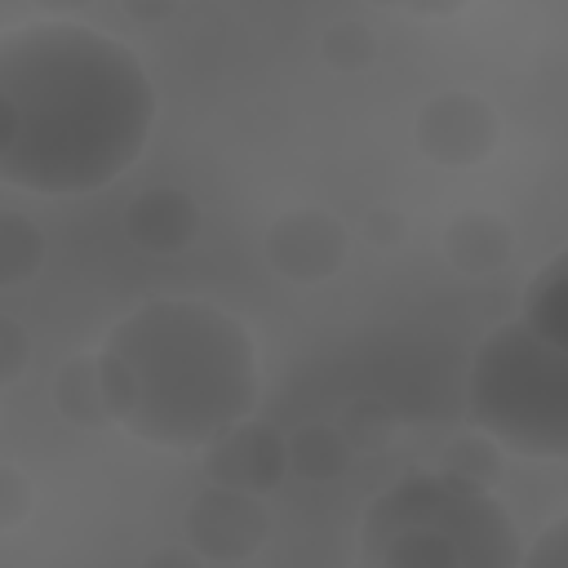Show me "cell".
I'll return each instance as SVG.
<instances>
[{"label": "cell", "mask_w": 568, "mask_h": 568, "mask_svg": "<svg viewBox=\"0 0 568 568\" xmlns=\"http://www.w3.org/2000/svg\"><path fill=\"white\" fill-rule=\"evenodd\" d=\"M155 84L142 58L80 22L0 36V182L36 195L111 186L146 146Z\"/></svg>", "instance_id": "cell-1"}, {"label": "cell", "mask_w": 568, "mask_h": 568, "mask_svg": "<svg viewBox=\"0 0 568 568\" xmlns=\"http://www.w3.org/2000/svg\"><path fill=\"white\" fill-rule=\"evenodd\" d=\"M111 422L155 448H204L257 404L248 328L200 297L129 311L98 351Z\"/></svg>", "instance_id": "cell-2"}, {"label": "cell", "mask_w": 568, "mask_h": 568, "mask_svg": "<svg viewBox=\"0 0 568 568\" xmlns=\"http://www.w3.org/2000/svg\"><path fill=\"white\" fill-rule=\"evenodd\" d=\"M519 528L493 488L444 466L395 479L359 524L368 568H519Z\"/></svg>", "instance_id": "cell-3"}, {"label": "cell", "mask_w": 568, "mask_h": 568, "mask_svg": "<svg viewBox=\"0 0 568 568\" xmlns=\"http://www.w3.org/2000/svg\"><path fill=\"white\" fill-rule=\"evenodd\" d=\"M466 404L484 435L532 462L568 457V346L524 320L497 324L466 373Z\"/></svg>", "instance_id": "cell-4"}, {"label": "cell", "mask_w": 568, "mask_h": 568, "mask_svg": "<svg viewBox=\"0 0 568 568\" xmlns=\"http://www.w3.org/2000/svg\"><path fill=\"white\" fill-rule=\"evenodd\" d=\"M413 138L426 160H435L444 169H470L497 151L501 120L488 98H479L470 89H444L422 102V111L413 120Z\"/></svg>", "instance_id": "cell-5"}, {"label": "cell", "mask_w": 568, "mask_h": 568, "mask_svg": "<svg viewBox=\"0 0 568 568\" xmlns=\"http://www.w3.org/2000/svg\"><path fill=\"white\" fill-rule=\"evenodd\" d=\"M351 231L328 209H288L266 226L262 253L271 271L288 284H320L333 280L346 262Z\"/></svg>", "instance_id": "cell-6"}, {"label": "cell", "mask_w": 568, "mask_h": 568, "mask_svg": "<svg viewBox=\"0 0 568 568\" xmlns=\"http://www.w3.org/2000/svg\"><path fill=\"white\" fill-rule=\"evenodd\" d=\"M186 541L200 550L204 564H240L262 550L271 532V515L257 493L222 488L209 484L191 506H186Z\"/></svg>", "instance_id": "cell-7"}, {"label": "cell", "mask_w": 568, "mask_h": 568, "mask_svg": "<svg viewBox=\"0 0 568 568\" xmlns=\"http://www.w3.org/2000/svg\"><path fill=\"white\" fill-rule=\"evenodd\" d=\"M288 462H284V435L266 422H235L231 430H222L217 439L204 444V479L222 484V488H240V493H271L284 479Z\"/></svg>", "instance_id": "cell-8"}, {"label": "cell", "mask_w": 568, "mask_h": 568, "mask_svg": "<svg viewBox=\"0 0 568 568\" xmlns=\"http://www.w3.org/2000/svg\"><path fill=\"white\" fill-rule=\"evenodd\" d=\"M124 235L142 253H182L200 235V204L182 186H146L124 204Z\"/></svg>", "instance_id": "cell-9"}, {"label": "cell", "mask_w": 568, "mask_h": 568, "mask_svg": "<svg viewBox=\"0 0 568 568\" xmlns=\"http://www.w3.org/2000/svg\"><path fill=\"white\" fill-rule=\"evenodd\" d=\"M510 253H515V231L497 213L470 209L444 226V257L462 275H493L510 262Z\"/></svg>", "instance_id": "cell-10"}, {"label": "cell", "mask_w": 568, "mask_h": 568, "mask_svg": "<svg viewBox=\"0 0 568 568\" xmlns=\"http://www.w3.org/2000/svg\"><path fill=\"white\" fill-rule=\"evenodd\" d=\"M284 462H288V470H293L297 479H306V484H328V479H337V475L351 470L355 448L346 444V435H342L337 426H328V422H306V426H297V430L284 435Z\"/></svg>", "instance_id": "cell-11"}, {"label": "cell", "mask_w": 568, "mask_h": 568, "mask_svg": "<svg viewBox=\"0 0 568 568\" xmlns=\"http://www.w3.org/2000/svg\"><path fill=\"white\" fill-rule=\"evenodd\" d=\"M53 408H58L62 422L84 426V430H102V426L111 422L98 355H71V359L53 373Z\"/></svg>", "instance_id": "cell-12"}, {"label": "cell", "mask_w": 568, "mask_h": 568, "mask_svg": "<svg viewBox=\"0 0 568 568\" xmlns=\"http://www.w3.org/2000/svg\"><path fill=\"white\" fill-rule=\"evenodd\" d=\"M537 337L568 346V253H555L524 288V315Z\"/></svg>", "instance_id": "cell-13"}, {"label": "cell", "mask_w": 568, "mask_h": 568, "mask_svg": "<svg viewBox=\"0 0 568 568\" xmlns=\"http://www.w3.org/2000/svg\"><path fill=\"white\" fill-rule=\"evenodd\" d=\"M44 266V231L22 217L0 209V288L27 284Z\"/></svg>", "instance_id": "cell-14"}, {"label": "cell", "mask_w": 568, "mask_h": 568, "mask_svg": "<svg viewBox=\"0 0 568 568\" xmlns=\"http://www.w3.org/2000/svg\"><path fill=\"white\" fill-rule=\"evenodd\" d=\"M439 466L448 475H457V479L479 484V488H497V479H501V444L493 435H484V430H466V435L444 444Z\"/></svg>", "instance_id": "cell-15"}, {"label": "cell", "mask_w": 568, "mask_h": 568, "mask_svg": "<svg viewBox=\"0 0 568 568\" xmlns=\"http://www.w3.org/2000/svg\"><path fill=\"white\" fill-rule=\"evenodd\" d=\"M337 430L346 435V444H351L355 453H382V448H390V439H395V413H390L382 399L364 395V399H351V404H346Z\"/></svg>", "instance_id": "cell-16"}, {"label": "cell", "mask_w": 568, "mask_h": 568, "mask_svg": "<svg viewBox=\"0 0 568 568\" xmlns=\"http://www.w3.org/2000/svg\"><path fill=\"white\" fill-rule=\"evenodd\" d=\"M320 58H324L333 71H364V67H373V58H377V36H373L368 22L342 18V22H333V27L320 36Z\"/></svg>", "instance_id": "cell-17"}, {"label": "cell", "mask_w": 568, "mask_h": 568, "mask_svg": "<svg viewBox=\"0 0 568 568\" xmlns=\"http://www.w3.org/2000/svg\"><path fill=\"white\" fill-rule=\"evenodd\" d=\"M36 506V484L27 479L22 466L13 462H0V532L18 528Z\"/></svg>", "instance_id": "cell-18"}, {"label": "cell", "mask_w": 568, "mask_h": 568, "mask_svg": "<svg viewBox=\"0 0 568 568\" xmlns=\"http://www.w3.org/2000/svg\"><path fill=\"white\" fill-rule=\"evenodd\" d=\"M31 359V337L13 315H0V386H13Z\"/></svg>", "instance_id": "cell-19"}, {"label": "cell", "mask_w": 568, "mask_h": 568, "mask_svg": "<svg viewBox=\"0 0 568 568\" xmlns=\"http://www.w3.org/2000/svg\"><path fill=\"white\" fill-rule=\"evenodd\" d=\"M359 235L373 244V248H399L404 235H408V222L399 209H368L364 222H359Z\"/></svg>", "instance_id": "cell-20"}, {"label": "cell", "mask_w": 568, "mask_h": 568, "mask_svg": "<svg viewBox=\"0 0 568 568\" xmlns=\"http://www.w3.org/2000/svg\"><path fill=\"white\" fill-rule=\"evenodd\" d=\"M519 564H537V568H568V519H555L537 541L532 550H524Z\"/></svg>", "instance_id": "cell-21"}, {"label": "cell", "mask_w": 568, "mask_h": 568, "mask_svg": "<svg viewBox=\"0 0 568 568\" xmlns=\"http://www.w3.org/2000/svg\"><path fill=\"white\" fill-rule=\"evenodd\" d=\"M200 550L186 541V546H160L151 555H142V568H200Z\"/></svg>", "instance_id": "cell-22"}, {"label": "cell", "mask_w": 568, "mask_h": 568, "mask_svg": "<svg viewBox=\"0 0 568 568\" xmlns=\"http://www.w3.org/2000/svg\"><path fill=\"white\" fill-rule=\"evenodd\" d=\"M120 9L133 22H164V18L178 13V0H120Z\"/></svg>", "instance_id": "cell-23"}, {"label": "cell", "mask_w": 568, "mask_h": 568, "mask_svg": "<svg viewBox=\"0 0 568 568\" xmlns=\"http://www.w3.org/2000/svg\"><path fill=\"white\" fill-rule=\"evenodd\" d=\"M390 4H399V9H408L417 18H448V13L466 9L470 0H390Z\"/></svg>", "instance_id": "cell-24"}, {"label": "cell", "mask_w": 568, "mask_h": 568, "mask_svg": "<svg viewBox=\"0 0 568 568\" xmlns=\"http://www.w3.org/2000/svg\"><path fill=\"white\" fill-rule=\"evenodd\" d=\"M36 9H44V13H71V9H84V4H93V0H31Z\"/></svg>", "instance_id": "cell-25"}, {"label": "cell", "mask_w": 568, "mask_h": 568, "mask_svg": "<svg viewBox=\"0 0 568 568\" xmlns=\"http://www.w3.org/2000/svg\"><path fill=\"white\" fill-rule=\"evenodd\" d=\"M368 4H390V0H368Z\"/></svg>", "instance_id": "cell-26"}]
</instances>
